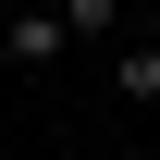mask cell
<instances>
[{
	"label": "cell",
	"instance_id": "cell-3",
	"mask_svg": "<svg viewBox=\"0 0 160 160\" xmlns=\"http://www.w3.org/2000/svg\"><path fill=\"white\" fill-rule=\"evenodd\" d=\"M123 99H136V111L160 99V49H123Z\"/></svg>",
	"mask_w": 160,
	"mask_h": 160
},
{
	"label": "cell",
	"instance_id": "cell-2",
	"mask_svg": "<svg viewBox=\"0 0 160 160\" xmlns=\"http://www.w3.org/2000/svg\"><path fill=\"white\" fill-rule=\"evenodd\" d=\"M111 25H123L111 0H62V37H111Z\"/></svg>",
	"mask_w": 160,
	"mask_h": 160
},
{
	"label": "cell",
	"instance_id": "cell-1",
	"mask_svg": "<svg viewBox=\"0 0 160 160\" xmlns=\"http://www.w3.org/2000/svg\"><path fill=\"white\" fill-rule=\"evenodd\" d=\"M0 49H12V62H62L74 37H62V12H25V25H12V37H0Z\"/></svg>",
	"mask_w": 160,
	"mask_h": 160
}]
</instances>
